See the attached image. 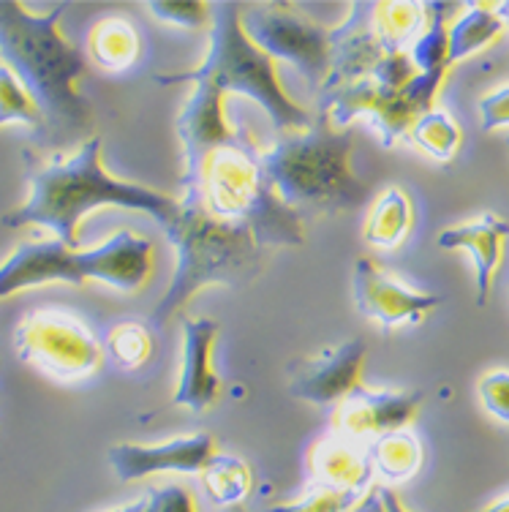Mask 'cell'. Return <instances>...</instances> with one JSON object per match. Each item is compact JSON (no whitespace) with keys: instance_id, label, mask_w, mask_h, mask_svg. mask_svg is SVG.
Returning a JSON list of instances; mask_svg holds the SVG:
<instances>
[{"instance_id":"2e32d148","label":"cell","mask_w":509,"mask_h":512,"mask_svg":"<svg viewBox=\"0 0 509 512\" xmlns=\"http://www.w3.org/2000/svg\"><path fill=\"white\" fill-rule=\"evenodd\" d=\"M373 3H352V14L330 30V74L319 90H333L368 79L387 55L371 22Z\"/></svg>"},{"instance_id":"83f0119b","label":"cell","mask_w":509,"mask_h":512,"mask_svg":"<svg viewBox=\"0 0 509 512\" xmlns=\"http://www.w3.org/2000/svg\"><path fill=\"white\" fill-rule=\"evenodd\" d=\"M6 123H25V126L36 128V137L44 128L41 112L28 96V90L22 88L20 79L11 74L9 66L0 63V126H6Z\"/></svg>"},{"instance_id":"ac0fdd59","label":"cell","mask_w":509,"mask_h":512,"mask_svg":"<svg viewBox=\"0 0 509 512\" xmlns=\"http://www.w3.org/2000/svg\"><path fill=\"white\" fill-rule=\"evenodd\" d=\"M509 240V224L504 218L485 213L471 224L444 229L439 235L441 248H466L477 267V306H485L490 284L504 259V243Z\"/></svg>"},{"instance_id":"e575fe53","label":"cell","mask_w":509,"mask_h":512,"mask_svg":"<svg viewBox=\"0 0 509 512\" xmlns=\"http://www.w3.org/2000/svg\"><path fill=\"white\" fill-rule=\"evenodd\" d=\"M480 115H482V128L485 131H493V128L507 126L509 123V88L496 90L485 96L480 104Z\"/></svg>"},{"instance_id":"5b68a950","label":"cell","mask_w":509,"mask_h":512,"mask_svg":"<svg viewBox=\"0 0 509 512\" xmlns=\"http://www.w3.org/2000/svg\"><path fill=\"white\" fill-rule=\"evenodd\" d=\"M177 251L175 276L150 322L164 327L205 286H240L262 273V248L248 227L207 213L191 199L180 202V216L164 227Z\"/></svg>"},{"instance_id":"cb8c5ba5","label":"cell","mask_w":509,"mask_h":512,"mask_svg":"<svg viewBox=\"0 0 509 512\" xmlns=\"http://www.w3.org/2000/svg\"><path fill=\"white\" fill-rule=\"evenodd\" d=\"M455 9L450 3H425V30L422 36L414 41L412 58L414 69L420 74H431V71H447V50H450V41H447V14Z\"/></svg>"},{"instance_id":"7c38bea8","label":"cell","mask_w":509,"mask_h":512,"mask_svg":"<svg viewBox=\"0 0 509 512\" xmlns=\"http://www.w3.org/2000/svg\"><path fill=\"white\" fill-rule=\"evenodd\" d=\"M352 289L357 311L384 330L420 325L422 319L441 303L436 295H422L409 286L398 284L395 278L387 276L382 267L365 256L354 262Z\"/></svg>"},{"instance_id":"603a6c76","label":"cell","mask_w":509,"mask_h":512,"mask_svg":"<svg viewBox=\"0 0 509 512\" xmlns=\"http://www.w3.org/2000/svg\"><path fill=\"white\" fill-rule=\"evenodd\" d=\"M501 28H504V22L499 20V14L493 11V6H488V3L469 6V14L455 22L450 33H447V41H450L447 63L452 66V63L480 52L482 47H488L490 41L499 36Z\"/></svg>"},{"instance_id":"4316f807","label":"cell","mask_w":509,"mask_h":512,"mask_svg":"<svg viewBox=\"0 0 509 512\" xmlns=\"http://www.w3.org/2000/svg\"><path fill=\"white\" fill-rule=\"evenodd\" d=\"M409 137L417 148L439 161H450L461 148V128L444 112H425L409 131Z\"/></svg>"},{"instance_id":"4fadbf2b","label":"cell","mask_w":509,"mask_h":512,"mask_svg":"<svg viewBox=\"0 0 509 512\" xmlns=\"http://www.w3.org/2000/svg\"><path fill=\"white\" fill-rule=\"evenodd\" d=\"M177 137L183 145V191L199 178V169L218 148L229 145L237 137L224 118V90L213 82H196V90L177 115Z\"/></svg>"},{"instance_id":"44dd1931","label":"cell","mask_w":509,"mask_h":512,"mask_svg":"<svg viewBox=\"0 0 509 512\" xmlns=\"http://www.w3.org/2000/svg\"><path fill=\"white\" fill-rule=\"evenodd\" d=\"M371 22L387 55L412 50L425 30V3H373Z\"/></svg>"},{"instance_id":"f1b7e54d","label":"cell","mask_w":509,"mask_h":512,"mask_svg":"<svg viewBox=\"0 0 509 512\" xmlns=\"http://www.w3.org/2000/svg\"><path fill=\"white\" fill-rule=\"evenodd\" d=\"M107 352L120 368L134 371L150 357L153 341H150L147 327H142L139 322H123L107 335Z\"/></svg>"},{"instance_id":"7402d4cb","label":"cell","mask_w":509,"mask_h":512,"mask_svg":"<svg viewBox=\"0 0 509 512\" xmlns=\"http://www.w3.org/2000/svg\"><path fill=\"white\" fill-rule=\"evenodd\" d=\"M414 221L412 199L406 197V191L401 188H387L376 207L371 210V216L365 221L363 237L368 243L379 248H395L403 237L409 235Z\"/></svg>"},{"instance_id":"5bb4252c","label":"cell","mask_w":509,"mask_h":512,"mask_svg":"<svg viewBox=\"0 0 509 512\" xmlns=\"http://www.w3.org/2000/svg\"><path fill=\"white\" fill-rule=\"evenodd\" d=\"M365 355L368 349L363 338H352L346 344L324 349L319 355L305 357L292 368L289 393L316 406L341 404L360 384Z\"/></svg>"},{"instance_id":"9c48e42d","label":"cell","mask_w":509,"mask_h":512,"mask_svg":"<svg viewBox=\"0 0 509 512\" xmlns=\"http://www.w3.org/2000/svg\"><path fill=\"white\" fill-rule=\"evenodd\" d=\"M14 346L22 363L55 379H82L93 374L101 363V344L96 335L69 316H28L14 333Z\"/></svg>"},{"instance_id":"ab89813d","label":"cell","mask_w":509,"mask_h":512,"mask_svg":"<svg viewBox=\"0 0 509 512\" xmlns=\"http://www.w3.org/2000/svg\"><path fill=\"white\" fill-rule=\"evenodd\" d=\"M507 145H509V137H507Z\"/></svg>"},{"instance_id":"8992f818","label":"cell","mask_w":509,"mask_h":512,"mask_svg":"<svg viewBox=\"0 0 509 512\" xmlns=\"http://www.w3.org/2000/svg\"><path fill=\"white\" fill-rule=\"evenodd\" d=\"M153 273V243L134 232H118L104 246L77 251L60 240H30L0 265V300L30 286L66 281H101L120 292H137Z\"/></svg>"},{"instance_id":"6da1fadb","label":"cell","mask_w":509,"mask_h":512,"mask_svg":"<svg viewBox=\"0 0 509 512\" xmlns=\"http://www.w3.org/2000/svg\"><path fill=\"white\" fill-rule=\"evenodd\" d=\"M66 3L30 14L22 3H0V58L41 112V145H63L93 128L90 104L77 90L85 58L60 36Z\"/></svg>"},{"instance_id":"f35d334b","label":"cell","mask_w":509,"mask_h":512,"mask_svg":"<svg viewBox=\"0 0 509 512\" xmlns=\"http://www.w3.org/2000/svg\"><path fill=\"white\" fill-rule=\"evenodd\" d=\"M224 512H248V510H245L243 504H237V507H226Z\"/></svg>"},{"instance_id":"8fae6325","label":"cell","mask_w":509,"mask_h":512,"mask_svg":"<svg viewBox=\"0 0 509 512\" xmlns=\"http://www.w3.org/2000/svg\"><path fill=\"white\" fill-rule=\"evenodd\" d=\"M422 393H392V390H368L357 384L335 409V434L368 444L379 436L406 431L420 412Z\"/></svg>"},{"instance_id":"9a60e30c","label":"cell","mask_w":509,"mask_h":512,"mask_svg":"<svg viewBox=\"0 0 509 512\" xmlns=\"http://www.w3.org/2000/svg\"><path fill=\"white\" fill-rule=\"evenodd\" d=\"M216 439L210 434L180 436L167 444H115L109 450V466L123 483L147 477V474L180 472L202 474L207 463L216 458Z\"/></svg>"},{"instance_id":"d6a6232c","label":"cell","mask_w":509,"mask_h":512,"mask_svg":"<svg viewBox=\"0 0 509 512\" xmlns=\"http://www.w3.org/2000/svg\"><path fill=\"white\" fill-rule=\"evenodd\" d=\"M145 496L150 512H196L191 493H188L186 488H180V485L150 488Z\"/></svg>"},{"instance_id":"ba28073f","label":"cell","mask_w":509,"mask_h":512,"mask_svg":"<svg viewBox=\"0 0 509 512\" xmlns=\"http://www.w3.org/2000/svg\"><path fill=\"white\" fill-rule=\"evenodd\" d=\"M240 25L267 58L289 60L308 85L322 88L330 74V30L300 17L289 3H259Z\"/></svg>"},{"instance_id":"e0dca14e","label":"cell","mask_w":509,"mask_h":512,"mask_svg":"<svg viewBox=\"0 0 509 512\" xmlns=\"http://www.w3.org/2000/svg\"><path fill=\"white\" fill-rule=\"evenodd\" d=\"M216 335V319H188L183 325V365H180V379H177L172 404L186 406L194 414L207 412L221 393V382L213 371Z\"/></svg>"},{"instance_id":"d6986e66","label":"cell","mask_w":509,"mask_h":512,"mask_svg":"<svg viewBox=\"0 0 509 512\" xmlns=\"http://www.w3.org/2000/svg\"><path fill=\"white\" fill-rule=\"evenodd\" d=\"M311 472H314V485L319 488L357 493V496H363L371 488L373 477L365 444L343 439L338 434L316 444L311 455Z\"/></svg>"},{"instance_id":"1f68e13d","label":"cell","mask_w":509,"mask_h":512,"mask_svg":"<svg viewBox=\"0 0 509 512\" xmlns=\"http://www.w3.org/2000/svg\"><path fill=\"white\" fill-rule=\"evenodd\" d=\"M480 398L496 420L509 425V371H490L482 376Z\"/></svg>"},{"instance_id":"d4e9b609","label":"cell","mask_w":509,"mask_h":512,"mask_svg":"<svg viewBox=\"0 0 509 512\" xmlns=\"http://www.w3.org/2000/svg\"><path fill=\"white\" fill-rule=\"evenodd\" d=\"M90 55L98 66L120 71L134 66L139 58V36L126 20L98 22L90 33Z\"/></svg>"},{"instance_id":"52a82bcc","label":"cell","mask_w":509,"mask_h":512,"mask_svg":"<svg viewBox=\"0 0 509 512\" xmlns=\"http://www.w3.org/2000/svg\"><path fill=\"white\" fill-rule=\"evenodd\" d=\"M210 50L207 58L194 71L180 74H156V82H213L224 93H240L254 99L265 109L278 134L286 131H305L314 118L297 107L286 96L278 77H275L273 60L251 44L240 25V6L237 3H213L210 6Z\"/></svg>"},{"instance_id":"7a4b0ae2","label":"cell","mask_w":509,"mask_h":512,"mask_svg":"<svg viewBox=\"0 0 509 512\" xmlns=\"http://www.w3.org/2000/svg\"><path fill=\"white\" fill-rule=\"evenodd\" d=\"M101 205L142 210L169 227L180 216V202L156 188L123 183L101 164V139L88 137L74 156L30 169V194L25 205L3 218L6 227L39 224L55 232L63 246L77 248V227L85 213Z\"/></svg>"},{"instance_id":"74e56055","label":"cell","mask_w":509,"mask_h":512,"mask_svg":"<svg viewBox=\"0 0 509 512\" xmlns=\"http://www.w3.org/2000/svg\"><path fill=\"white\" fill-rule=\"evenodd\" d=\"M493 11L499 14L501 22H507L509 25V3H499V6H493Z\"/></svg>"},{"instance_id":"8d00e7d4","label":"cell","mask_w":509,"mask_h":512,"mask_svg":"<svg viewBox=\"0 0 509 512\" xmlns=\"http://www.w3.org/2000/svg\"><path fill=\"white\" fill-rule=\"evenodd\" d=\"M480 512H509V496H504V499H499V502L490 504V507H485Z\"/></svg>"},{"instance_id":"3957f363","label":"cell","mask_w":509,"mask_h":512,"mask_svg":"<svg viewBox=\"0 0 509 512\" xmlns=\"http://www.w3.org/2000/svg\"><path fill=\"white\" fill-rule=\"evenodd\" d=\"M352 131H338L319 118L305 131L278 134L273 148L259 150V161L275 194L292 210L349 213L368 202V186L349 167Z\"/></svg>"},{"instance_id":"30bf717a","label":"cell","mask_w":509,"mask_h":512,"mask_svg":"<svg viewBox=\"0 0 509 512\" xmlns=\"http://www.w3.org/2000/svg\"><path fill=\"white\" fill-rule=\"evenodd\" d=\"M319 115L330 120L333 128L349 126L357 118H368L382 134L387 148L406 137L414 123L422 118L403 90H387L373 79H357L343 88L319 90Z\"/></svg>"},{"instance_id":"4dcf8cb0","label":"cell","mask_w":509,"mask_h":512,"mask_svg":"<svg viewBox=\"0 0 509 512\" xmlns=\"http://www.w3.org/2000/svg\"><path fill=\"white\" fill-rule=\"evenodd\" d=\"M147 9L161 22L177 28H205L210 25V6L207 3H147Z\"/></svg>"},{"instance_id":"ffe728a7","label":"cell","mask_w":509,"mask_h":512,"mask_svg":"<svg viewBox=\"0 0 509 512\" xmlns=\"http://www.w3.org/2000/svg\"><path fill=\"white\" fill-rule=\"evenodd\" d=\"M371 472L379 474L387 483H403L420 472L422 447L417 436L409 431H395V434L379 436L365 444Z\"/></svg>"},{"instance_id":"836d02e7","label":"cell","mask_w":509,"mask_h":512,"mask_svg":"<svg viewBox=\"0 0 509 512\" xmlns=\"http://www.w3.org/2000/svg\"><path fill=\"white\" fill-rule=\"evenodd\" d=\"M349 512H406V510H403L401 499L395 496L392 488H387V485H371V488L363 493V499L354 504Z\"/></svg>"},{"instance_id":"484cf974","label":"cell","mask_w":509,"mask_h":512,"mask_svg":"<svg viewBox=\"0 0 509 512\" xmlns=\"http://www.w3.org/2000/svg\"><path fill=\"white\" fill-rule=\"evenodd\" d=\"M202 483H205L210 499L226 510V507L243 504L254 485V474L248 469V463L240 461L237 455H216L202 469Z\"/></svg>"},{"instance_id":"f546056e","label":"cell","mask_w":509,"mask_h":512,"mask_svg":"<svg viewBox=\"0 0 509 512\" xmlns=\"http://www.w3.org/2000/svg\"><path fill=\"white\" fill-rule=\"evenodd\" d=\"M363 496L346 491H333V488H319V485H311V491L294 499L289 504H278V507H270L267 512H349L354 504L360 502Z\"/></svg>"},{"instance_id":"d590c367","label":"cell","mask_w":509,"mask_h":512,"mask_svg":"<svg viewBox=\"0 0 509 512\" xmlns=\"http://www.w3.org/2000/svg\"><path fill=\"white\" fill-rule=\"evenodd\" d=\"M112 512H150V507H147V496H142V499H137L134 504H126V507H118V510Z\"/></svg>"},{"instance_id":"277c9868","label":"cell","mask_w":509,"mask_h":512,"mask_svg":"<svg viewBox=\"0 0 509 512\" xmlns=\"http://www.w3.org/2000/svg\"><path fill=\"white\" fill-rule=\"evenodd\" d=\"M186 199L199 202L207 213L248 227L259 248L303 246L300 213L281 202L259 161V148L245 131L207 158L199 178L186 188Z\"/></svg>"}]
</instances>
